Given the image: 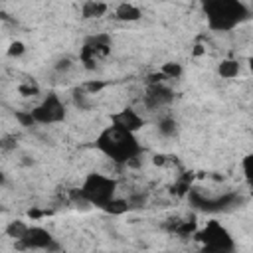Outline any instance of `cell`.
<instances>
[{
    "label": "cell",
    "mask_w": 253,
    "mask_h": 253,
    "mask_svg": "<svg viewBox=\"0 0 253 253\" xmlns=\"http://www.w3.org/2000/svg\"><path fill=\"white\" fill-rule=\"evenodd\" d=\"M95 146L113 162L117 164H126L132 162L140 154V144L138 138L132 132H126L117 126H105L99 136L95 138Z\"/></svg>",
    "instance_id": "6da1fadb"
},
{
    "label": "cell",
    "mask_w": 253,
    "mask_h": 253,
    "mask_svg": "<svg viewBox=\"0 0 253 253\" xmlns=\"http://www.w3.org/2000/svg\"><path fill=\"white\" fill-rule=\"evenodd\" d=\"M204 12L213 32H229L247 18V6L237 0H210L204 4Z\"/></svg>",
    "instance_id": "7a4b0ae2"
},
{
    "label": "cell",
    "mask_w": 253,
    "mask_h": 253,
    "mask_svg": "<svg viewBox=\"0 0 253 253\" xmlns=\"http://www.w3.org/2000/svg\"><path fill=\"white\" fill-rule=\"evenodd\" d=\"M83 200L89 204V206H97V208H103L105 204H109L113 198H115V192H117V182L109 176H103V174H89L81 188H79Z\"/></svg>",
    "instance_id": "3957f363"
},
{
    "label": "cell",
    "mask_w": 253,
    "mask_h": 253,
    "mask_svg": "<svg viewBox=\"0 0 253 253\" xmlns=\"http://www.w3.org/2000/svg\"><path fill=\"white\" fill-rule=\"evenodd\" d=\"M196 237L204 243L202 253H233V239L217 221H210Z\"/></svg>",
    "instance_id": "277c9868"
},
{
    "label": "cell",
    "mask_w": 253,
    "mask_h": 253,
    "mask_svg": "<svg viewBox=\"0 0 253 253\" xmlns=\"http://www.w3.org/2000/svg\"><path fill=\"white\" fill-rule=\"evenodd\" d=\"M34 117V123L40 125H53V123H61L65 119V105L61 103V99L55 93H49L36 109L30 111Z\"/></svg>",
    "instance_id": "5b68a950"
},
{
    "label": "cell",
    "mask_w": 253,
    "mask_h": 253,
    "mask_svg": "<svg viewBox=\"0 0 253 253\" xmlns=\"http://www.w3.org/2000/svg\"><path fill=\"white\" fill-rule=\"evenodd\" d=\"M16 243H18L20 249H45V251H55L57 249V243L53 241L51 233L45 227H40V225L28 227L24 239L16 241Z\"/></svg>",
    "instance_id": "8992f818"
},
{
    "label": "cell",
    "mask_w": 253,
    "mask_h": 253,
    "mask_svg": "<svg viewBox=\"0 0 253 253\" xmlns=\"http://www.w3.org/2000/svg\"><path fill=\"white\" fill-rule=\"evenodd\" d=\"M111 125L134 134L136 130H140L144 126V119L134 109H123V111L111 115Z\"/></svg>",
    "instance_id": "52a82bcc"
},
{
    "label": "cell",
    "mask_w": 253,
    "mask_h": 253,
    "mask_svg": "<svg viewBox=\"0 0 253 253\" xmlns=\"http://www.w3.org/2000/svg\"><path fill=\"white\" fill-rule=\"evenodd\" d=\"M174 99V93L168 89V87H164L162 83H158V85H148V89H146V95H144V103H146V107L148 109H160V107H164V105H168L170 101Z\"/></svg>",
    "instance_id": "ba28073f"
},
{
    "label": "cell",
    "mask_w": 253,
    "mask_h": 253,
    "mask_svg": "<svg viewBox=\"0 0 253 253\" xmlns=\"http://www.w3.org/2000/svg\"><path fill=\"white\" fill-rule=\"evenodd\" d=\"M85 45H89L97 57H105L111 51V36L109 34H95V36L87 38Z\"/></svg>",
    "instance_id": "9c48e42d"
},
{
    "label": "cell",
    "mask_w": 253,
    "mask_h": 253,
    "mask_svg": "<svg viewBox=\"0 0 253 253\" xmlns=\"http://www.w3.org/2000/svg\"><path fill=\"white\" fill-rule=\"evenodd\" d=\"M140 16H142L140 8L130 2H123L115 8V18L121 22H136V20H140Z\"/></svg>",
    "instance_id": "30bf717a"
},
{
    "label": "cell",
    "mask_w": 253,
    "mask_h": 253,
    "mask_svg": "<svg viewBox=\"0 0 253 253\" xmlns=\"http://www.w3.org/2000/svg\"><path fill=\"white\" fill-rule=\"evenodd\" d=\"M107 10H109V6H107L105 2L87 0V2H83V6H81V16H83L85 20H93V18H101V16H105Z\"/></svg>",
    "instance_id": "8fae6325"
},
{
    "label": "cell",
    "mask_w": 253,
    "mask_h": 253,
    "mask_svg": "<svg viewBox=\"0 0 253 253\" xmlns=\"http://www.w3.org/2000/svg\"><path fill=\"white\" fill-rule=\"evenodd\" d=\"M28 223L26 221H22V219H14V221H10L8 225H6V235L10 237V239H14V241H22L24 239V235H26V231H28Z\"/></svg>",
    "instance_id": "7c38bea8"
},
{
    "label": "cell",
    "mask_w": 253,
    "mask_h": 253,
    "mask_svg": "<svg viewBox=\"0 0 253 253\" xmlns=\"http://www.w3.org/2000/svg\"><path fill=\"white\" fill-rule=\"evenodd\" d=\"M239 69H241V65H239L237 59H223V61L217 65V73H219L223 79H233V77H237V75H239Z\"/></svg>",
    "instance_id": "4fadbf2b"
},
{
    "label": "cell",
    "mask_w": 253,
    "mask_h": 253,
    "mask_svg": "<svg viewBox=\"0 0 253 253\" xmlns=\"http://www.w3.org/2000/svg\"><path fill=\"white\" fill-rule=\"evenodd\" d=\"M103 210H105L107 213H111V215H121V213H126V211L130 210V206H128L126 198H125V200H123V198H113L109 204L103 206Z\"/></svg>",
    "instance_id": "5bb4252c"
},
{
    "label": "cell",
    "mask_w": 253,
    "mask_h": 253,
    "mask_svg": "<svg viewBox=\"0 0 253 253\" xmlns=\"http://www.w3.org/2000/svg\"><path fill=\"white\" fill-rule=\"evenodd\" d=\"M160 73L164 75V79H178V77H182L184 69H182V63H178V61H166V63H162Z\"/></svg>",
    "instance_id": "9a60e30c"
},
{
    "label": "cell",
    "mask_w": 253,
    "mask_h": 253,
    "mask_svg": "<svg viewBox=\"0 0 253 253\" xmlns=\"http://www.w3.org/2000/svg\"><path fill=\"white\" fill-rule=\"evenodd\" d=\"M109 83L107 81H101V79H91V81H85V83H81L79 85V89L89 97V95H97V93H101L105 87H107Z\"/></svg>",
    "instance_id": "2e32d148"
},
{
    "label": "cell",
    "mask_w": 253,
    "mask_h": 253,
    "mask_svg": "<svg viewBox=\"0 0 253 253\" xmlns=\"http://www.w3.org/2000/svg\"><path fill=\"white\" fill-rule=\"evenodd\" d=\"M178 130V123L172 119V117H164L160 123H158V132L162 136H174Z\"/></svg>",
    "instance_id": "e0dca14e"
},
{
    "label": "cell",
    "mask_w": 253,
    "mask_h": 253,
    "mask_svg": "<svg viewBox=\"0 0 253 253\" xmlns=\"http://www.w3.org/2000/svg\"><path fill=\"white\" fill-rule=\"evenodd\" d=\"M174 231H176L180 237H188V235L196 233V221H194V219H188V221H180V223L174 227Z\"/></svg>",
    "instance_id": "ac0fdd59"
},
{
    "label": "cell",
    "mask_w": 253,
    "mask_h": 253,
    "mask_svg": "<svg viewBox=\"0 0 253 253\" xmlns=\"http://www.w3.org/2000/svg\"><path fill=\"white\" fill-rule=\"evenodd\" d=\"M79 57H81V61L85 63L87 69H95V59H97V55L93 53V49H91L89 45H83V47H81V55H79Z\"/></svg>",
    "instance_id": "d6986e66"
},
{
    "label": "cell",
    "mask_w": 253,
    "mask_h": 253,
    "mask_svg": "<svg viewBox=\"0 0 253 253\" xmlns=\"http://www.w3.org/2000/svg\"><path fill=\"white\" fill-rule=\"evenodd\" d=\"M18 91H20V95H24V97H36V95L40 93V87H38L36 83H22V85L18 87Z\"/></svg>",
    "instance_id": "ffe728a7"
},
{
    "label": "cell",
    "mask_w": 253,
    "mask_h": 253,
    "mask_svg": "<svg viewBox=\"0 0 253 253\" xmlns=\"http://www.w3.org/2000/svg\"><path fill=\"white\" fill-rule=\"evenodd\" d=\"M16 146H18V140H16L14 134H8V136H2V138H0V150L10 152V150H14Z\"/></svg>",
    "instance_id": "44dd1931"
},
{
    "label": "cell",
    "mask_w": 253,
    "mask_h": 253,
    "mask_svg": "<svg viewBox=\"0 0 253 253\" xmlns=\"http://www.w3.org/2000/svg\"><path fill=\"white\" fill-rule=\"evenodd\" d=\"M24 53H26V45L22 42H12L8 45V55L10 57H22Z\"/></svg>",
    "instance_id": "7402d4cb"
},
{
    "label": "cell",
    "mask_w": 253,
    "mask_h": 253,
    "mask_svg": "<svg viewBox=\"0 0 253 253\" xmlns=\"http://www.w3.org/2000/svg\"><path fill=\"white\" fill-rule=\"evenodd\" d=\"M16 119H18V123H20L22 126H32V125H36L30 111H18V113H16Z\"/></svg>",
    "instance_id": "603a6c76"
},
{
    "label": "cell",
    "mask_w": 253,
    "mask_h": 253,
    "mask_svg": "<svg viewBox=\"0 0 253 253\" xmlns=\"http://www.w3.org/2000/svg\"><path fill=\"white\" fill-rule=\"evenodd\" d=\"M126 202H128L130 210H132V208H142V206L146 204V196H144V194H132L130 198H126Z\"/></svg>",
    "instance_id": "cb8c5ba5"
},
{
    "label": "cell",
    "mask_w": 253,
    "mask_h": 253,
    "mask_svg": "<svg viewBox=\"0 0 253 253\" xmlns=\"http://www.w3.org/2000/svg\"><path fill=\"white\" fill-rule=\"evenodd\" d=\"M243 174H245L247 180H251V156L243 158Z\"/></svg>",
    "instance_id": "d4e9b609"
},
{
    "label": "cell",
    "mask_w": 253,
    "mask_h": 253,
    "mask_svg": "<svg viewBox=\"0 0 253 253\" xmlns=\"http://www.w3.org/2000/svg\"><path fill=\"white\" fill-rule=\"evenodd\" d=\"M55 67H57V69H59V71H61V69H63V71H65V69H69V67H71V61H69V59H67V57H65V59H59V61H57V65H55Z\"/></svg>",
    "instance_id": "484cf974"
},
{
    "label": "cell",
    "mask_w": 253,
    "mask_h": 253,
    "mask_svg": "<svg viewBox=\"0 0 253 253\" xmlns=\"http://www.w3.org/2000/svg\"><path fill=\"white\" fill-rule=\"evenodd\" d=\"M152 162H154L156 166H162V164H166V156H164V154H156V156L152 158Z\"/></svg>",
    "instance_id": "4316f807"
},
{
    "label": "cell",
    "mask_w": 253,
    "mask_h": 253,
    "mask_svg": "<svg viewBox=\"0 0 253 253\" xmlns=\"http://www.w3.org/2000/svg\"><path fill=\"white\" fill-rule=\"evenodd\" d=\"M28 215H30L32 219H38V217L45 215V211H42V210H30V211H28Z\"/></svg>",
    "instance_id": "83f0119b"
},
{
    "label": "cell",
    "mask_w": 253,
    "mask_h": 253,
    "mask_svg": "<svg viewBox=\"0 0 253 253\" xmlns=\"http://www.w3.org/2000/svg\"><path fill=\"white\" fill-rule=\"evenodd\" d=\"M204 51H206V49H204V45H200V43H198V45H194V51H192V53H194V55H202Z\"/></svg>",
    "instance_id": "f1b7e54d"
},
{
    "label": "cell",
    "mask_w": 253,
    "mask_h": 253,
    "mask_svg": "<svg viewBox=\"0 0 253 253\" xmlns=\"http://www.w3.org/2000/svg\"><path fill=\"white\" fill-rule=\"evenodd\" d=\"M0 20H8V14H6V12H2V10H0Z\"/></svg>",
    "instance_id": "f546056e"
},
{
    "label": "cell",
    "mask_w": 253,
    "mask_h": 253,
    "mask_svg": "<svg viewBox=\"0 0 253 253\" xmlns=\"http://www.w3.org/2000/svg\"><path fill=\"white\" fill-rule=\"evenodd\" d=\"M2 182H4V174H0V184H2Z\"/></svg>",
    "instance_id": "4dcf8cb0"
},
{
    "label": "cell",
    "mask_w": 253,
    "mask_h": 253,
    "mask_svg": "<svg viewBox=\"0 0 253 253\" xmlns=\"http://www.w3.org/2000/svg\"><path fill=\"white\" fill-rule=\"evenodd\" d=\"M0 210H2V206H0Z\"/></svg>",
    "instance_id": "1f68e13d"
}]
</instances>
